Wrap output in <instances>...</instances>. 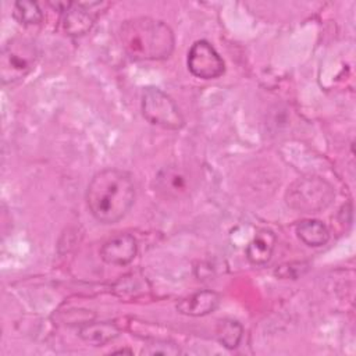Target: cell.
<instances>
[{"label":"cell","mask_w":356,"mask_h":356,"mask_svg":"<svg viewBox=\"0 0 356 356\" xmlns=\"http://www.w3.org/2000/svg\"><path fill=\"white\" fill-rule=\"evenodd\" d=\"M120 43L132 60H164L174 50V33L163 21L150 17L127 19L120 26Z\"/></svg>","instance_id":"2"},{"label":"cell","mask_w":356,"mask_h":356,"mask_svg":"<svg viewBox=\"0 0 356 356\" xmlns=\"http://www.w3.org/2000/svg\"><path fill=\"white\" fill-rule=\"evenodd\" d=\"M216 335L220 343H222L228 349H235L242 341L243 327L235 320H220L216 328Z\"/></svg>","instance_id":"14"},{"label":"cell","mask_w":356,"mask_h":356,"mask_svg":"<svg viewBox=\"0 0 356 356\" xmlns=\"http://www.w3.org/2000/svg\"><path fill=\"white\" fill-rule=\"evenodd\" d=\"M275 243L277 236L271 229H259L246 248V259L254 266L266 264L273 256Z\"/></svg>","instance_id":"11"},{"label":"cell","mask_w":356,"mask_h":356,"mask_svg":"<svg viewBox=\"0 0 356 356\" xmlns=\"http://www.w3.org/2000/svg\"><path fill=\"white\" fill-rule=\"evenodd\" d=\"M79 335L83 341L93 346H103L118 335V328L111 323H92L79 328Z\"/></svg>","instance_id":"13"},{"label":"cell","mask_w":356,"mask_h":356,"mask_svg":"<svg viewBox=\"0 0 356 356\" xmlns=\"http://www.w3.org/2000/svg\"><path fill=\"white\" fill-rule=\"evenodd\" d=\"M196 184L195 174L178 164L161 168L154 178V191L164 199L179 200L191 195Z\"/></svg>","instance_id":"6"},{"label":"cell","mask_w":356,"mask_h":356,"mask_svg":"<svg viewBox=\"0 0 356 356\" xmlns=\"http://www.w3.org/2000/svg\"><path fill=\"white\" fill-rule=\"evenodd\" d=\"M186 64L191 74L202 79H216L225 70L222 58L207 40H196L191 46Z\"/></svg>","instance_id":"7"},{"label":"cell","mask_w":356,"mask_h":356,"mask_svg":"<svg viewBox=\"0 0 356 356\" xmlns=\"http://www.w3.org/2000/svg\"><path fill=\"white\" fill-rule=\"evenodd\" d=\"M298 238L307 246H323L330 239V231L318 220H303L296 225Z\"/></svg>","instance_id":"12"},{"label":"cell","mask_w":356,"mask_h":356,"mask_svg":"<svg viewBox=\"0 0 356 356\" xmlns=\"http://www.w3.org/2000/svg\"><path fill=\"white\" fill-rule=\"evenodd\" d=\"M150 349L143 350L145 353H150V355H175L179 353V349L175 345H170V343H156V345H149Z\"/></svg>","instance_id":"17"},{"label":"cell","mask_w":356,"mask_h":356,"mask_svg":"<svg viewBox=\"0 0 356 356\" xmlns=\"http://www.w3.org/2000/svg\"><path fill=\"white\" fill-rule=\"evenodd\" d=\"M335 193L320 177H303L292 182L285 192L286 204L299 213H318L330 206Z\"/></svg>","instance_id":"4"},{"label":"cell","mask_w":356,"mask_h":356,"mask_svg":"<svg viewBox=\"0 0 356 356\" xmlns=\"http://www.w3.org/2000/svg\"><path fill=\"white\" fill-rule=\"evenodd\" d=\"M13 17L24 25H36L42 22L43 19V13L36 1H29V0H22L14 3L13 8Z\"/></svg>","instance_id":"15"},{"label":"cell","mask_w":356,"mask_h":356,"mask_svg":"<svg viewBox=\"0 0 356 356\" xmlns=\"http://www.w3.org/2000/svg\"><path fill=\"white\" fill-rule=\"evenodd\" d=\"M140 110L143 117L153 125L172 131L184 127L185 121L178 106L159 88L147 86L142 90Z\"/></svg>","instance_id":"5"},{"label":"cell","mask_w":356,"mask_h":356,"mask_svg":"<svg viewBox=\"0 0 356 356\" xmlns=\"http://www.w3.org/2000/svg\"><path fill=\"white\" fill-rule=\"evenodd\" d=\"M86 206L102 224H115L127 216L135 200L132 177L118 168L96 172L86 188Z\"/></svg>","instance_id":"1"},{"label":"cell","mask_w":356,"mask_h":356,"mask_svg":"<svg viewBox=\"0 0 356 356\" xmlns=\"http://www.w3.org/2000/svg\"><path fill=\"white\" fill-rule=\"evenodd\" d=\"M39 51L33 40L22 36L8 39L0 53V78L3 85L24 79L36 65Z\"/></svg>","instance_id":"3"},{"label":"cell","mask_w":356,"mask_h":356,"mask_svg":"<svg viewBox=\"0 0 356 356\" xmlns=\"http://www.w3.org/2000/svg\"><path fill=\"white\" fill-rule=\"evenodd\" d=\"M140 278L142 277H136V274H128L125 277H121L117 284V292L121 296H125L127 293L138 296V293L143 292V281Z\"/></svg>","instance_id":"16"},{"label":"cell","mask_w":356,"mask_h":356,"mask_svg":"<svg viewBox=\"0 0 356 356\" xmlns=\"http://www.w3.org/2000/svg\"><path fill=\"white\" fill-rule=\"evenodd\" d=\"M138 252V242L131 234H118L106 241L100 249V257L111 266L129 264Z\"/></svg>","instance_id":"9"},{"label":"cell","mask_w":356,"mask_h":356,"mask_svg":"<svg viewBox=\"0 0 356 356\" xmlns=\"http://www.w3.org/2000/svg\"><path fill=\"white\" fill-rule=\"evenodd\" d=\"M107 7L104 1H75L68 4L63 13V28L67 35L79 36L86 33Z\"/></svg>","instance_id":"8"},{"label":"cell","mask_w":356,"mask_h":356,"mask_svg":"<svg viewBox=\"0 0 356 356\" xmlns=\"http://www.w3.org/2000/svg\"><path fill=\"white\" fill-rule=\"evenodd\" d=\"M218 305H220V295L214 291L203 289L182 298L177 303V310L186 316L200 317L214 312L218 307Z\"/></svg>","instance_id":"10"}]
</instances>
